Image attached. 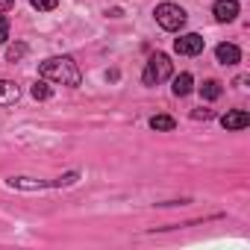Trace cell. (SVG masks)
Wrapping results in <instances>:
<instances>
[{
  "mask_svg": "<svg viewBox=\"0 0 250 250\" xmlns=\"http://www.w3.org/2000/svg\"><path fill=\"white\" fill-rule=\"evenodd\" d=\"M30 94H33L36 100H47V97H50V85H47V80H39V83L30 88Z\"/></svg>",
  "mask_w": 250,
  "mask_h": 250,
  "instance_id": "cell-13",
  "label": "cell"
},
{
  "mask_svg": "<svg viewBox=\"0 0 250 250\" xmlns=\"http://www.w3.org/2000/svg\"><path fill=\"white\" fill-rule=\"evenodd\" d=\"M221 91H224V88H221L218 80H206V83L200 85V97H203V100H218Z\"/></svg>",
  "mask_w": 250,
  "mask_h": 250,
  "instance_id": "cell-12",
  "label": "cell"
},
{
  "mask_svg": "<svg viewBox=\"0 0 250 250\" xmlns=\"http://www.w3.org/2000/svg\"><path fill=\"white\" fill-rule=\"evenodd\" d=\"M174 94L177 97H186V94H191V88H194V77L186 71V74H180V77H174Z\"/></svg>",
  "mask_w": 250,
  "mask_h": 250,
  "instance_id": "cell-9",
  "label": "cell"
},
{
  "mask_svg": "<svg viewBox=\"0 0 250 250\" xmlns=\"http://www.w3.org/2000/svg\"><path fill=\"white\" fill-rule=\"evenodd\" d=\"M150 127L159 130V133H171V130L177 127V121H174L171 115H153V118H150Z\"/></svg>",
  "mask_w": 250,
  "mask_h": 250,
  "instance_id": "cell-11",
  "label": "cell"
},
{
  "mask_svg": "<svg viewBox=\"0 0 250 250\" xmlns=\"http://www.w3.org/2000/svg\"><path fill=\"white\" fill-rule=\"evenodd\" d=\"M15 6V0H0V12H9Z\"/></svg>",
  "mask_w": 250,
  "mask_h": 250,
  "instance_id": "cell-18",
  "label": "cell"
},
{
  "mask_svg": "<svg viewBox=\"0 0 250 250\" xmlns=\"http://www.w3.org/2000/svg\"><path fill=\"white\" fill-rule=\"evenodd\" d=\"M30 3H33V9H39V12H50V9L59 6V0H30Z\"/></svg>",
  "mask_w": 250,
  "mask_h": 250,
  "instance_id": "cell-15",
  "label": "cell"
},
{
  "mask_svg": "<svg viewBox=\"0 0 250 250\" xmlns=\"http://www.w3.org/2000/svg\"><path fill=\"white\" fill-rule=\"evenodd\" d=\"M191 118H197V121H200V118H212V109H194Z\"/></svg>",
  "mask_w": 250,
  "mask_h": 250,
  "instance_id": "cell-17",
  "label": "cell"
},
{
  "mask_svg": "<svg viewBox=\"0 0 250 250\" xmlns=\"http://www.w3.org/2000/svg\"><path fill=\"white\" fill-rule=\"evenodd\" d=\"M9 186H12V188H24V191H39V188L53 186V183H36V180H30V177H12Z\"/></svg>",
  "mask_w": 250,
  "mask_h": 250,
  "instance_id": "cell-10",
  "label": "cell"
},
{
  "mask_svg": "<svg viewBox=\"0 0 250 250\" xmlns=\"http://www.w3.org/2000/svg\"><path fill=\"white\" fill-rule=\"evenodd\" d=\"M250 124V115L244 112V109H232V112H227L224 118H221V127L224 130H244Z\"/></svg>",
  "mask_w": 250,
  "mask_h": 250,
  "instance_id": "cell-6",
  "label": "cell"
},
{
  "mask_svg": "<svg viewBox=\"0 0 250 250\" xmlns=\"http://www.w3.org/2000/svg\"><path fill=\"white\" fill-rule=\"evenodd\" d=\"M153 15H156V24H159L162 30H168V33L183 30V27H186V21H188L186 9H183V6H177V3H159Z\"/></svg>",
  "mask_w": 250,
  "mask_h": 250,
  "instance_id": "cell-3",
  "label": "cell"
},
{
  "mask_svg": "<svg viewBox=\"0 0 250 250\" xmlns=\"http://www.w3.org/2000/svg\"><path fill=\"white\" fill-rule=\"evenodd\" d=\"M171 71H174L171 56H168V53H153V56L147 59V65H145L142 83H145V85H159V83H165V80L171 77Z\"/></svg>",
  "mask_w": 250,
  "mask_h": 250,
  "instance_id": "cell-2",
  "label": "cell"
},
{
  "mask_svg": "<svg viewBox=\"0 0 250 250\" xmlns=\"http://www.w3.org/2000/svg\"><path fill=\"white\" fill-rule=\"evenodd\" d=\"M215 56H218L221 65H235V62H241V50H238L235 44H227V42L215 47Z\"/></svg>",
  "mask_w": 250,
  "mask_h": 250,
  "instance_id": "cell-7",
  "label": "cell"
},
{
  "mask_svg": "<svg viewBox=\"0 0 250 250\" xmlns=\"http://www.w3.org/2000/svg\"><path fill=\"white\" fill-rule=\"evenodd\" d=\"M39 77L47 83H62V85H80V68L71 56H50L39 65Z\"/></svg>",
  "mask_w": 250,
  "mask_h": 250,
  "instance_id": "cell-1",
  "label": "cell"
},
{
  "mask_svg": "<svg viewBox=\"0 0 250 250\" xmlns=\"http://www.w3.org/2000/svg\"><path fill=\"white\" fill-rule=\"evenodd\" d=\"M18 97H21V88L12 80H0V106H12L18 103Z\"/></svg>",
  "mask_w": 250,
  "mask_h": 250,
  "instance_id": "cell-8",
  "label": "cell"
},
{
  "mask_svg": "<svg viewBox=\"0 0 250 250\" xmlns=\"http://www.w3.org/2000/svg\"><path fill=\"white\" fill-rule=\"evenodd\" d=\"M9 42V21L0 15V44H6Z\"/></svg>",
  "mask_w": 250,
  "mask_h": 250,
  "instance_id": "cell-16",
  "label": "cell"
},
{
  "mask_svg": "<svg viewBox=\"0 0 250 250\" xmlns=\"http://www.w3.org/2000/svg\"><path fill=\"white\" fill-rule=\"evenodd\" d=\"M24 56H27V44H21V42L12 44V47L6 50V59H9V62H21Z\"/></svg>",
  "mask_w": 250,
  "mask_h": 250,
  "instance_id": "cell-14",
  "label": "cell"
},
{
  "mask_svg": "<svg viewBox=\"0 0 250 250\" xmlns=\"http://www.w3.org/2000/svg\"><path fill=\"white\" fill-rule=\"evenodd\" d=\"M212 12H215V21L227 24V21H235V15H238V3H235V0H215Z\"/></svg>",
  "mask_w": 250,
  "mask_h": 250,
  "instance_id": "cell-5",
  "label": "cell"
},
{
  "mask_svg": "<svg viewBox=\"0 0 250 250\" xmlns=\"http://www.w3.org/2000/svg\"><path fill=\"white\" fill-rule=\"evenodd\" d=\"M203 47H206V42H203V36H197V33H186V36H180V39L174 42V50H177L180 56H197V53H203Z\"/></svg>",
  "mask_w": 250,
  "mask_h": 250,
  "instance_id": "cell-4",
  "label": "cell"
}]
</instances>
